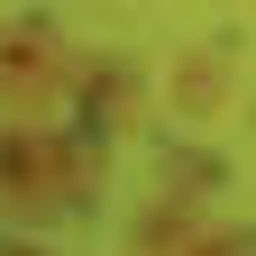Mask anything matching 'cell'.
<instances>
[{"instance_id":"3","label":"cell","mask_w":256,"mask_h":256,"mask_svg":"<svg viewBox=\"0 0 256 256\" xmlns=\"http://www.w3.org/2000/svg\"><path fill=\"white\" fill-rule=\"evenodd\" d=\"M220 92H229V64H220V55H183L174 64V110L202 119V110H220Z\"/></svg>"},{"instance_id":"1","label":"cell","mask_w":256,"mask_h":256,"mask_svg":"<svg viewBox=\"0 0 256 256\" xmlns=\"http://www.w3.org/2000/svg\"><path fill=\"white\" fill-rule=\"evenodd\" d=\"M92 192H101V138H46V128L0 138V210L10 220L82 210Z\"/></svg>"},{"instance_id":"5","label":"cell","mask_w":256,"mask_h":256,"mask_svg":"<svg viewBox=\"0 0 256 256\" xmlns=\"http://www.w3.org/2000/svg\"><path fill=\"white\" fill-rule=\"evenodd\" d=\"M183 256H247V238H229V229H220V238H192Z\"/></svg>"},{"instance_id":"2","label":"cell","mask_w":256,"mask_h":256,"mask_svg":"<svg viewBox=\"0 0 256 256\" xmlns=\"http://www.w3.org/2000/svg\"><path fill=\"white\" fill-rule=\"evenodd\" d=\"M74 82V55L46 18H0V119H46Z\"/></svg>"},{"instance_id":"4","label":"cell","mask_w":256,"mask_h":256,"mask_svg":"<svg viewBox=\"0 0 256 256\" xmlns=\"http://www.w3.org/2000/svg\"><path fill=\"white\" fill-rule=\"evenodd\" d=\"M183 247H192V220H183L174 202H165V210H146V220H138V256H183Z\"/></svg>"}]
</instances>
